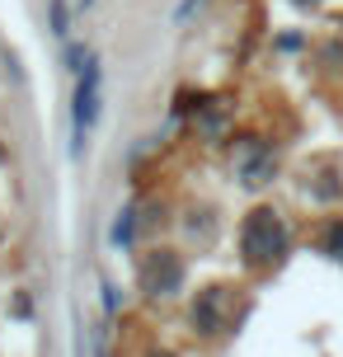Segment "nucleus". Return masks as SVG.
<instances>
[{
    "label": "nucleus",
    "instance_id": "obj_5",
    "mask_svg": "<svg viewBox=\"0 0 343 357\" xmlns=\"http://www.w3.org/2000/svg\"><path fill=\"white\" fill-rule=\"evenodd\" d=\"M151 357H169V353H151Z\"/></svg>",
    "mask_w": 343,
    "mask_h": 357
},
{
    "label": "nucleus",
    "instance_id": "obj_4",
    "mask_svg": "<svg viewBox=\"0 0 343 357\" xmlns=\"http://www.w3.org/2000/svg\"><path fill=\"white\" fill-rule=\"evenodd\" d=\"M325 250L334 254V259H343V216H339V221H329V231H325Z\"/></svg>",
    "mask_w": 343,
    "mask_h": 357
},
{
    "label": "nucleus",
    "instance_id": "obj_1",
    "mask_svg": "<svg viewBox=\"0 0 343 357\" xmlns=\"http://www.w3.org/2000/svg\"><path fill=\"white\" fill-rule=\"evenodd\" d=\"M240 250H245V264L250 268H273L282 264L287 254V226L273 207H254L240 226Z\"/></svg>",
    "mask_w": 343,
    "mask_h": 357
},
{
    "label": "nucleus",
    "instance_id": "obj_2",
    "mask_svg": "<svg viewBox=\"0 0 343 357\" xmlns=\"http://www.w3.org/2000/svg\"><path fill=\"white\" fill-rule=\"evenodd\" d=\"M137 273H142V287L151 291V296H169V291H179V282H183V264H179V254H174V250L146 254Z\"/></svg>",
    "mask_w": 343,
    "mask_h": 357
},
{
    "label": "nucleus",
    "instance_id": "obj_3",
    "mask_svg": "<svg viewBox=\"0 0 343 357\" xmlns=\"http://www.w3.org/2000/svg\"><path fill=\"white\" fill-rule=\"evenodd\" d=\"M193 320H198V329L217 334L221 324H226V287H207L202 291L198 305H193Z\"/></svg>",
    "mask_w": 343,
    "mask_h": 357
}]
</instances>
